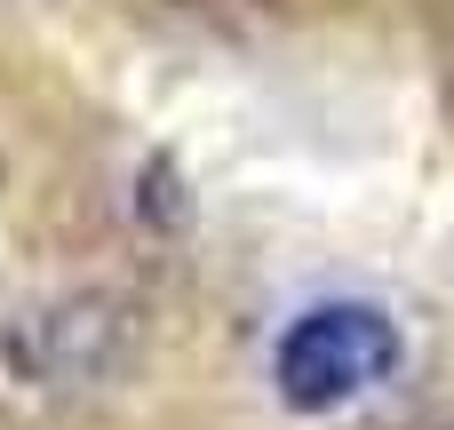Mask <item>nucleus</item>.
Segmentation results:
<instances>
[{"instance_id": "obj_1", "label": "nucleus", "mask_w": 454, "mask_h": 430, "mask_svg": "<svg viewBox=\"0 0 454 430\" xmlns=\"http://www.w3.org/2000/svg\"><path fill=\"white\" fill-rule=\"evenodd\" d=\"M407 343L383 303H311L271 343V383L295 415H335L399 375Z\"/></svg>"}]
</instances>
